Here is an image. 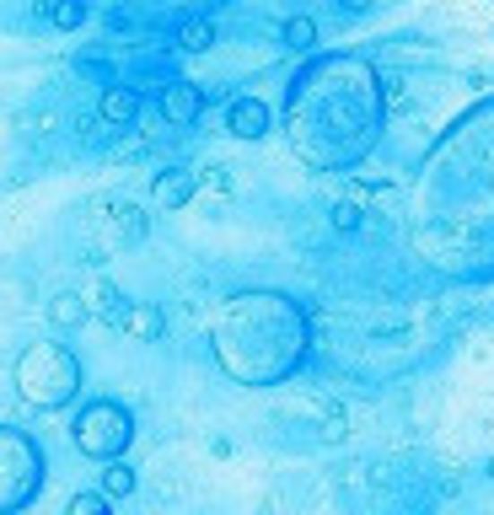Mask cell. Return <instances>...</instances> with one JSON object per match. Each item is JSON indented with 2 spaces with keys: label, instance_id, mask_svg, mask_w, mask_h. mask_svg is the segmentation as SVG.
<instances>
[{
  "label": "cell",
  "instance_id": "obj_1",
  "mask_svg": "<svg viewBox=\"0 0 494 515\" xmlns=\"http://www.w3.org/2000/svg\"><path fill=\"white\" fill-rule=\"evenodd\" d=\"M409 258L452 285H494V97L457 113L425 150L409 215Z\"/></svg>",
  "mask_w": 494,
  "mask_h": 515
},
{
  "label": "cell",
  "instance_id": "obj_2",
  "mask_svg": "<svg viewBox=\"0 0 494 515\" xmlns=\"http://www.w3.org/2000/svg\"><path fill=\"white\" fill-rule=\"evenodd\" d=\"M387 129V86L382 70L355 54V48H334V54H312L285 91V140L290 156L328 177V172H355Z\"/></svg>",
  "mask_w": 494,
  "mask_h": 515
},
{
  "label": "cell",
  "instance_id": "obj_3",
  "mask_svg": "<svg viewBox=\"0 0 494 515\" xmlns=\"http://www.w3.org/2000/svg\"><path fill=\"white\" fill-rule=\"evenodd\" d=\"M210 355L237 387H280L312 355V317L290 290H237L210 317Z\"/></svg>",
  "mask_w": 494,
  "mask_h": 515
},
{
  "label": "cell",
  "instance_id": "obj_4",
  "mask_svg": "<svg viewBox=\"0 0 494 515\" xmlns=\"http://www.w3.org/2000/svg\"><path fill=\"white\" fill-rule=\"evenodd\" d=\"M11 382H16V392H22L27 408L54 414V408H70V403L81 398L86 371H81V355H75L70 344H59V339H38V344H27V349L16 355Z\"/></svg>",
  "mask_w": 494,
  "mask_h": 515
},
{
  "label": "cell",
  "instance_id": "obj_5",
  "mask_svg": "<svg viewBox=\"0 0 494 515\" xmlns=\"http://www.w3.org/2000/svg\"><path fill=\"white\" fill-rule=\"evenodd\" d=\"M43 478H48V457H43V446H38L27 430L0 425V515H22L27 511V505L38 500Z\"/></svg>",
  "mask_w": 494,
  "mask_h": 515
},
{
  "label": "cell",
  "instance_id": "obj_6",
  "mask_svg": "<svg viewBox=\"0 0 494 515\" xmlns=\"http://www.w3.org/2000/svg\"><path fill=\"white\" fill-rule=\"evenodd\" d=\"M70 441L81 457L91 462H118L134 446V414L118 398H91L75 419H70Z\"/></svg>",
  "mask_w": 494,
  "mask_h": 515
},
{
  "label": "cell",
  "instance_id": "obj_7",
  "mask_svg": "<svg viewBox=\"0 0 494 515\" xmlns=\"http://www.w3.org/2000/svg\"><path fill=\"white\" fill-rule=\"evenodd\" d=\"M204 102H210V97H204V86H199V81H183V75H178V81H167V86H161V97H156V107H161V118H167L172 129L199 124Z\"/></svg>",
  "mask_w": 494,
  "mask_h": 515
},
{
  "label": "cell",
  "instance_id": "obj_8",
  "mask_svg": "<svg viewBox=\"0 0 494 515\" xmlns=\"http://www.w3.org/2000/svg\"><path fill=\"white\" fill-rule=\"evenodd\" d=\"M274 129V107L264 97H231L226 107V134L231 140H264Z\"/></svg>",
  "mask_w": 494,
  "mask_h": 515
},
{
  "label": "cell",
  "instance_id": "obj_9",
  "mask_svg": "<svg viewBox=\"0 0 494 515\" xmlns=\"http://www.w3.org/2000/svg\"><path fill=\"white\" fill-rule=\"evenodd\" d=\"M194 193H199V172H188V167H167L151 177V199L161 210H183V204H194Z\"/></svg>",
  "mask_w": 494,
  "mask_h": 515
},
{
  "label": "cell",
  "instance_id": "obj_10",
  "mask_svg": "<svg viewBox=\"0 0 494 515\" xmlns=\"http://www.w3.org/2000/svg\"><path fill=\"white\" fill-rule=\"evenodd\" d=\"M97 118H102V124H113V129H129V124L140 118V91H134V86H124V81H108V86H102V97H97Z\"/></svg>",
  "mask_w": 494,
  "mask_h": 515
},
{
  "label": "cell",
  "instance_id": "obj_11",
  "mask_svg": "<svg viewBox=\"0 0 494 515\" xmlns=\"http://www.w3.org/2000/svg\"><path fill=\"white\" fill-rule=\"evenodd\" d=\"M124 333H129L134 344H156V339L167 333V312H161L156 301H129V312H124Z\"/></svg>",
  "mask_w": 494,
  "mask_h": 515
},
{
  "label": "cell",
  "instance_id": "obj_12",
  "mask_svg": "<svg viewBox=\"0 0 494 515\" xmlns=\"http://www.w3.org/2000/svg\"><path fill=\"white\" fill-rule=\"evenodd\" d=\"M86 322H91V306H86V296H81V290H59V296L48 301V328L75 333V328H86Z\"/></svg>",
  "mask_w": 494,
  "mask_h": 515
},
{
  "label": "cell",
  "instance_id": "obj_13",
  "mask_svg": "<svg viewBox=\"0 0 494 515\" xmlns=\"http://www.w3.org/2000/svg\"><path fill=\"white\" fill-rule=\"evenodd\" d=\"M86 306H91V317L97 322H108V328H124V312H129V296L113 285V279H97V290L86 296Z\"/></svg>",
  "mask_w": 494,
  "mask_h": 515
},
{
  "label": "cell",
  "instance_id": "obj_14",
  "mask_svg": "<svg viewBox=\"0 0 494 515\" xmlns=\"http://www.w3.org/2000/svg\"><path fill=\"white\" fill-rule=\"evenodd\" d=\"M183 54H204L210 43H215V21L210 16H188V21H178V38H172Z\"/></svg>",
  "mask_w": 494,
  "mask_h": 515
},
{
  "label": "cell",
  "instance_id": "obj_15",
  "mask_svg": "<svg viewBox=\"0 0 494 515\" xmlns=\"http://www.w3.org/2000/svg\"><path fill=\"white\" fill-rule=\"evenodd\" d=\"M134 484H140V478H134V468L118 457V462H102V484H97V494H108V500H129V494H134Z\"/></svg>",
  "mask_w": 494,
  "mask_h": 515
},
{
  "label": "cell",
  "instance_id": "obj_16",
  "mask_svg": "<svg viewBox=\"0 0 494 515\" xmlns=\"http://www.w3.org/2000/svg\"><path fill=\"white\" fill-rule=\"evenodd\" d=\"M280 43H285L290 54H312V43H317V21H312V16H290V21L280 27Z\"/></svg>",
  "mask_w": 494,
  "mask_h": 515
},
{
  "label": "cell",
  "instance_id": "obj_17",
  "mask_svg": "<svg viewBox=\"0 0 494 515\" xmlns=\"http://www.w3.org/2000/svg\"><path fill=\"white\" fill-rule=\"evenodd\" d=\"M86 16H91V5H86V0H54V5H48V21H54L59 32L86 27Z\"/></svg>",
  "mask_w": 494,
  "mask_h": 515
},
{
  "label": "cell",
  "instance_id": "obj_18",
  "mask_svg": "<svg viewBox=\"0 0 494 515\" xmlns=\"http://www.w3.org/2000/svg\"><path fill=\"white\" fill-rule=\"evenodd\" d=\"M65 515H113V500H108V494H97V489H86V494H70Z\"/></svg>",
  "mask_w": 494,
  "mask_h": 515
},
{
  "label": "cell",
  "instance_id": "obj_19",
  "mask_svg": "<svg viewBox=\"0 0 494 515\" xmlns=\"http://www.w3.org/2000/svg\"><path fill=\"white\" fill-rule=\"evenodd\" d=\"M328 220H334V231H360V210L355 204H334Z\"/></svg>",
  "mask_w": 494,
  "mask_h": 515
},
{
  "label": "cell",
  "instance_id": "obj_20",
  "mask_svg": "<svg viewBox=\"0 0 494 515\" xmlns=\"http://www.w3.org/2000/svg\"><path fill=\"white\" fill-rule=\"evenodd\" d=\"M334 5H339V11H344V16H366V11H371V5H377V0H334Z\"/></svg>",
  "mask_w": 494,
  "mask_h": 515
}]
</instances>
